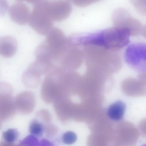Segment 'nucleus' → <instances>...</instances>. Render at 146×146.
Here are the masks:
<instances>
[{
    "label": "nucleus",
    "mask_w": 146,
    "mask_h": 146,
    "mask_svg": "<svg viewBox=\"0 0 146 146\" xmlns=\"http://www.w3.org/2000/svg\"><path fill=\"white\" fill-rule=\"evenodd\" d=\"M17 110L12 95L0 97V121H5L12 117Z\"/></svg>",
    "instance_id": "8"
},
{
    "label": "nucleus",
    "mask_w": 146,
    "mask_h": 146,
    "mask_svg": "<svg viewBox=\"0 0 146 146\" xmlns=\"http://www.w3.org/2000/svg\"><path fill=\"white\" fill-rule=\"evenodd\" d=\"M17 111L21 114H27L32 111L33 98L30 92L23 91L19 93L14 99Z\"/></svg>",
    "instance_id": "9"
},
{
    "label": "nucleus",
    "mask_w": 146,
    "mask_h": 146,
    "mask_svg": "<svg viewBox=\"0 0 146 146\" xmlns=\"http://www.w3.org/2000/svg\"><path fill=\"white\" fill-rule=\"evenodd\" d=\"M77 136L74 132L69 131L65 133L63 135V142L67 145H71L74 143L77 140Z\"/></svg>",
    "instance_id": "14"
},
{
    "label": "nucleus",
    "mask_w": 146,
    "mask_h": 146,
    "mask_svg": "<svg viewBox=\"0 0 146 146\" xmlns=\"http://www.w3.org/2000/svg\"><path fill=\"white\" fill-rule=\"evenodd\" d=\"M10 17L15 23L20 25L28 23L31 12L27 5L19 1L13 3L9 9Z\"/></svg>",
    "instance_id": "6"
},
{
    "label": "nucleus",
    "mask_w": 146,
    "mask_h": 146,
    "mask_svg": "<svg viewBox=\"0 0 146 146\" xmlns=\"http://www.w3.org/2000/svg\"><path fill=\"white\" fill-rule=\"evenodd\" d=\"M58 132L57 127L50 123L46 124L44 126V131L46 135L51 137L55 135Z\"/></svg>",
    "instance_id": "17"
},
{
    "label": "nucleus",
    "mask_w": 146,
    "mask_h": 146,
    "mask_svg": "<svg viewBox=\"0 0 146 146\" xmlns=\"http://www.w3.org/2000/svg\"><path fill=\"white\" fill-rule=\"evenodd\" d=\"M45 125L36 119H33L31 122L29 127L31 135L37 137H41L44 131Z\"/></svg>",
    "instance_id": "12"
},
{
    "label": "nucleus",
    "mask_w": 146,
    "mask_h": 146,
    "mask_svg": "<svg viewBox=\"0 0 146 146\" xmlns=\"http://www.w3.org/2000/svg\"><path fill=\"white\" fill-rule=\"evenodd\" d=\"M13 89L11 85L5 82H0V97L12 95Z\"/></svg>",
    "instance_id": "15"
},
{
    "label": "nucleus",
    "mask_w": 146,
    "mask_h": 146,
    "mask_svg": "<svg viewBox=\"0 0 146 146\" xmlns=\"http://www.w3.org/2000/svg\"><path fill=\"white\" fill-rule=\"evenodd\" d=\"M17 48V42L14 37L9 35L0 36V55L11 57L16 53Z\"/></svg>",
    "instance_id": "10"
},
{
    "label": "nucleus",
    "mask_w": 146,
    "mask_h": 146,
    "mask_svg": "<svg viewBox=\"0 0 146 146\" xmlns=\"http://www.w3.org/2000/svg\"><path fill=\"white\" fill-rule=\"evenodd\" d=\"M132 3L137 11L141 14H145V2L143 0L133 1Z\"/></svg>",
    "instance_id": "18"
},
{
    "label": "nucleus",
    "mask_w": 146,
    "mask_h": 146,
    "mask_svg": "<svg viewBox=\"0 0 146 146\" xmlns=\"http://www.w3.org/2000/svg\"><path fill=\"white\" fill-rule=\"evenodd\" d=\"M125 59L132 64H137L144 61L146 57V45L137 42L129 45L124 52Z\"/></svg>",
    "instance_id": "7"
},
{
    "label": "nucleus",
    "mask_w": 146,
    "mask_h": 146,
    "mask_svg": "<svg viewBox=\"0 0 146 146\" xmlns=\"http://www.w3.org/2000/svg\"><path fill=\"white\" fill-rule=\"evenodd\" d=\"M125 109V104L121 101H117L111 104L107 111V115L111 120L117 121L123 118Z\"/></svg>",
    "instance_id": "11"
},
{
    "label": "nucleus",
    "mask_w": 146,
    "mask_h": 146,
    "mask_svg": "<svg viewBox=\"0 0 146 146\" xmlns=\"http://www.w3.org/2000/svg\"><path fill=\"white\" fill-rule=\"evenodd\" d=\"M18 136V132L15 128L9 129L2 133V137L4 141L9 143H13L15 141Z\"/></svg>",
    "instance_id": "13"
},
{
    "label": "nucleus",
    "mask_w": 146,
    "mask_h": 146,
    "mask_svg": "<svg viewBox=\"0 0 146 146\" xmlns=\"http://www.w3.org/2000/svg\"><path fill=\"white\" fill-rule=\"evenodd\" d=\"M17 146H29L27 145L22 143V142H20L18 145Z\"/></svg>",
    "instance_id": "23"
},
{
    "label": "nucleus",
    "mask_w": 146,
    "mask_h": 146,
    "mask_svg": "<svg viewBox=\"0 0 146 146\" xmlns=\"http://www.w3.org/2000/svg\"><path fill=\"white\" fill-rule=\"evenodd\" d=\"M28 1L34 5L28 23L38 34L47 35L53 28V23L46 11L44 1L30 0Z\"/></svg>",
    "instance_id": "2"
},
{
    "label": "nucleus",
    "mask_w": 146,
    "mask_h": 146,
    "mask_svg": "<svg viewBox=\"0 0 146 146\" xmlns=\"http://www.w3.org/2000/svg\"><path fill=\"white\" fill-rule=\"evenodd\" d=\"M96 1L95 0H74L73 3L76 6L83 7L92 4Z\"/></svg>",
    "instance_id": "19"
},
{
    "label": "nucleus",
    "mask_w": 146,
    "mask_h": 146,
    "mask_svg": "<svg viewBox=\"0 0 146 146\" xmlns=\"http://www.w3.org/2000/svg\"><path fill=\"white\" fill-rule=\"evenodd\" d=\"M120 125L114 131V141L116 146H134L138 138L139 132L131 125Z\"/></svg>",
    "instance_id": "4"
},
{
    "label": "nucleus",
    "mask_w": 146,
    "mask_h": 146,
    "mask_svg": "<svg viewBox=\"0 0 146 146\" xmlns=\"http://www.w3.org/2000/svg\"><path fill=\"white\" fill-rule=\"evenodd\" d=\"M8 8V5L6 1H0V15L4 14Z\"/></svg>",
    "instance_id": "20"
},
{
    "label": "nucleus",
    "mask_w": 146,
    "mask_h": 146,
    "mask_svg": "<svg viewBox=\"0 0 146 146\" xmlns=\"http://www.w3.org/2000/svg\"><path fill=\"white\" fill-rule=\"evenodd\" d=\"M40 146H56L52 143L46 139H43L40 141Z\"/></svg>",
    "instance_id": "21"
},
{
    "label": "nucleus",
    "mask_w": 146,
    "mask_h": 146,
    "mask_svg": "<svg viewBox=\"0 0 146 146\" xmlns=\"http://www.w3.org/2000/svg\"><path fill=\"white\" fill-rule=\"evenodd\" d=\"M114 27L127 30L130 36L146 37V27L139 20L133 18L125 9H115L112 15Z\"/></svg>",
    "instance_id": "3"
},
{
    "label": "nucleus",
    "mask_w": 146,
    "mask_h": 146,
    "mask_svg": "<svg viewBox=\"0 0 146 146\" xmlns=\"http://www.w3.org/2000/svg\"><path fill=\"white\" fill-rule=\"evenodd\" d=\"M1 127H2V124H1V121H0V130L1 129Z\"/></svg>",
    "instance_id": "24"
},
{
    "label": "nucleus",
    "mask_w": 146,
    "mask_h": 146,
    "mask_svg": "<svg viewBox=\"0 0 146 146\" xmlns=\"http://www.w3.org/2000/svg\"><path fill=\"white\" fill-rule=\"evenodd\" d=\"M130 36L127 30L114 27L94 33L93 41L95 45L119 51L129 43Z\"/></svg>",
    "instance_id": "1"
},
{
    "label": "nucleus",
    "mask_w": 146,
    "mask_h": 146,
    "mask_svg": "<svg viewBox=\"0 0 146 146\" xmlns=\"http://www.w3.org/2000/svg\"><path fill=\"white\" fill-rule=\"evenodd\" d=\"M46 11L52 21H60L70 15L72 11L70 3L68 1H45Z\"/></svg>",
    "instance_id": "5"
},
{
    "label": "nucleus",
    "mask_w": 146,
    "mask_h": 146,
    "mask_svg": "<svg viewBox=\"0 0 146 146\" xmlns=\"http://www.w3.org/2000/svg\"><path fill=\"white\" fill-rule=\"evenodd\" d=\"M21 141L29 146H40V141L37 137L31 134L25 137Z\"/></svg>",
    "instance_id": "16"
},
{
    "label": "nucleus",
    "mask_w": 146,
    "mask_h": 146,
    "mask_svg": "<svg viewBox=\"0 0 146 146\" xmlns=\"http://www.w3.org/2000/svg\"><path fill=\"white\" fill-rule=\"evenodd\" d=\"M0 146H17L13 143H9L4 141L0 142Z\"/></svg>",
    "instance_id": "22"
}]
</instances>
